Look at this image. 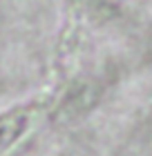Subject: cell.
I'll return each mask as SVG.
<instances>
[{
  "instance_id": "6da1fadb",
  "label": "cell",
  "mask_w": 152,
  "mask_h": 156,
  "mask_svg": "<svg viewBox=\"0 0 152 156\" xmlns=\"http://www.w3.org/2000/svg\"><path fill=\"white\" fill-rule=\"evenodd\" d=\"M18 129H20V125H18L16 118H9L7 123H0V152L13 140V136H16Z\"/></svg>"
}]
</instances>
